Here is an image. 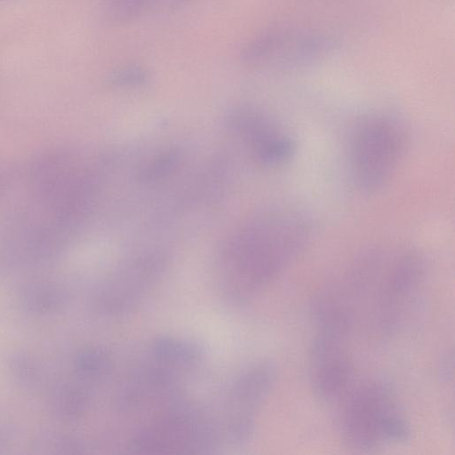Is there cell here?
Returning a JSON list of instances; mask_svg holds the SVG:
<instances>
[{
  "label": "cell",
  "mask_w": 455,
  "mask_h": 455,
  "mask_svg": "<svg viewBox=\"0 0 455 455\" xmlns=\"http://www.w3.org/2000/svg\"><path fill=\"white\" fill-rule=\"evenodd\" d=\"M276 377V366L269 360L252 363L236 377L228 395L224 429L228 441L239 445L251 438L256 413L273 389Z\"/></svg>",
  "instance_id": "8"
},
{
  "label": "cell",
  "mask_w": 455,
  "mask_h": 455,
  "mask_svg": "<svg viewBox=\"0 0 455 455\" xmlns=\"http://www.w3.org/2000/svg\"><path fill=\"white\" fill-rule=\"evenodd\" d=\"M426 261L413 249H389L379 277L378 319L387 333L397 331L421 290Z\"/></svg>",
  "instance_id": "5"
},
{
  "label": "cell",
  "mask_w": 455,
  "mask_h": 455,
  "mask_svg": "<svg viewBox=\"0 0 455 455\" xmlns=\"http://www.w3.org/2000/svg\"><path fill=\"white\" fill-rule=\"evenodd\" d=\"M153 12L155 0H106L103 7L105 20L114 26L130 23Z\"/></svg>",
  "instance_id": "12"
},
{
  "label": "cell",
  "mask_w": 455,
  "mask_h": 455,
  "mask_svg": "<svg viewBox=\"0 0 455 455\" xmlns=\"http://www.w3.org/2000/svg\"><path fill=\"white\" fill-rule=\"evenodd\" d=\"M349 336L337 326L315 324L309 353V379L315 395L324 403L340 402L352 387Z\"/></svg>",
  "instance_id": "7"
},
{
  "label": "cell",
  "mask_w": 455,
  "mask_h": 455,
  "mask_svg": "<svg viewBox=\"0 0 455 455\" xmlns=\"http://www.w3.org/2000/svg\"><path fill=\"white\" fill-rule=\"evenodd\" d=\"M217 428L196 411L176 409L140 431L129 448L137 453H203L217 447Z\"/></svg>",
  "instance_id": "6"
},
{
  "label": "cell",
  "mask_w": 455,
  "mask_h": 455,
  "mask_svg": "<svg viewBox=\"0 0 455 455\" xmlns=\"http://www.w3.org/2000/svg\"><path fill=\"white\" fill-rule=\"evenodd\" d=\"M408 144L403 122L395 114L373 111L354 124L348 140L353 183L361 192L381 189L399 166Z\"/></svg>",
  "instance_id": "2"
},
{
  "label": "cell",
  "mask_w": 455,
  "mask_h": 455,
  "mask_svg": "<svg viewBox=\"0 0 455 455\" xmlns=\"http://www.w3.org/2000/svg\"><path fill=\"white\" fill-rule=\"evenodd\" d=\"M164 266L161 257L148 256L116 271L100 291L99 306L102 312L122 315L132 311L151 291Z\"/></svg>",
  "instance_id": "10"
},
{
  "label": "cell",
  "mask_w": 455,
  "mask_h": 455,
  "mask_svg": "<svg viewBox=\"0 0 455 455\" xmlns=\"http://www.w3.org/2000/svg\"><path fill=\"white\" fill-rule=\"evenodd\" d=\"M315 233L312 216L295 204L272 207L253 217L223 247L220 286L234 303L252 299L308 247Z\"/></svg>",
  "instance_id": "1"
},
{
  "label": "cell",
  "mask_w": 455,
  "mask_h": 455,
  "mask_svg": "<svg viewBox=\"0 0 455 455\" xmlns=\"http://www.w3.org/2000/svg\"><path fill=\"white\" fill-rule=\"evenodd\" d=\"M234 114L236 131L259 164L279 167L293 158L296 153L294 139L269 115L254 108H243Z\"/></svg>",
  "instance_id": "9"
},
{
  "label": "cell",
  "mask_w": 455,
  "mask_h": 455,
  "mask_svg": "<svg viewBox=\"0 0 455 455\" xmlns=\"http://www.w3.org/2000/svg\"><path fill=\"white\" fill-rule=\"evenodd\" d=\"M334 49V41L315 29L276 25L251 37L241 48L247 67L273 73L297 72L320 63Z\"/></svg>",
  "instance_id": "4"
},
{
  "label": "cell",
  "mask_w": 455,
  "mask_h": 455,
  "mask_svg": "<svg viewBox=\"0 0 455 455\" xmlns=\"http://www.w3.org/2000/svg\"><path fill=\"white\" fill-rule=\"evenodd\" d=\"M341 402V433L351 448L371 451L409 439L408 421L383 383L369 381L352 387Z\"/></svg>",
  "instance_id": "3"
},
{
  "label": "cell",
  "mask_w": 455,
  "mask_h": 455,
  "mask_svg": "<svg viewBox=\"0 0 455 455\" xmlns=\"http://www.w3.org/2000/svg\"><path fill=\"white\" fill-rule=\"evenodd\" d=\"M150 78L149 72L139 65H125L113 70L108 76V84L114 88H136L146 84Z\"/></svg>",
  "instance_id": "13"
},
{
  "label": "cell",
  "mask_w": 455,
  "mask_h": 455,
  "mask_svg": "<svg viewBox=\"0 0 455 455\" xmlns=\"http://www.w3.org/2000/svg\"><path fill=\"white\" fill-rule=\"evenodd\" d=\"M152 358L179 371L194 368L202 359L201 347L189 340L161 337L151 346Z\"/></svg>",
  "instance_id": "11"
}]
</instances>
